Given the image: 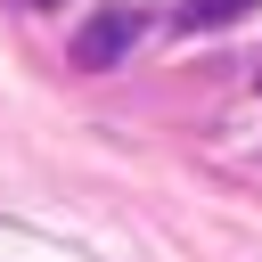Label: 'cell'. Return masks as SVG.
<instances>
[{"mask_svg":"<svg viewBox=\"0 0 262 262\" xmlns=\"http://www.w3.org/2000/svg\"><path fill=\"white\" fill-rule=\"evenodd\" d=\"M139 41H147V8H139V0H98V8L74 25V66H82V74H106V66H123Z\"/></svg>","mask_w":262,"mask_h":262,"instance_id":"cell-1","label":"cell"},{"mask_svg":"<svg viewBox=\"0 0 262 262\" xmlns=\"http://www.w3.org/2000/svg\"><path fill=\"white\" fill-rule=\"evenodd\" d=\"M262 0H180L172 16H180V33H221V25H237V16H254Z\"/></svg>","mask_w":262,"mask_h":262,"instance_id":"cell-2","label":"cell"},{"mask_svg":"<svg viewBox=\"0 0 262 262\" xmlns=\"http://www.w3.org/2000/svg\"><path fill=\"white\" fill-rule=\"evenodd\" d=\"M25 8H57V0H25Z\"/></svg>","mask_w":262,"mask_h":262,"instance_id":"cell-3","label":"cell"}]
</instances>
